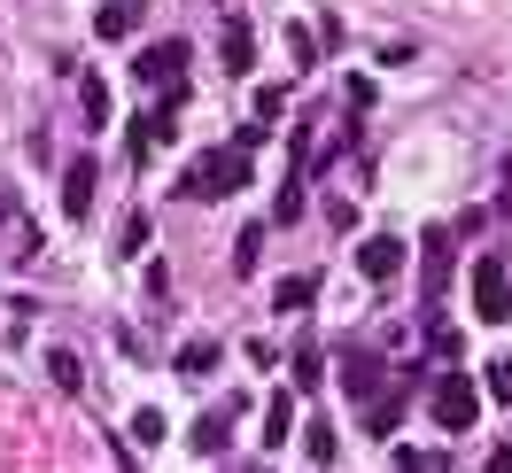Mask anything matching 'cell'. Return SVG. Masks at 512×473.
I'll return each mask as SVG.
<instances>
[{
  "instance_id": "6da1fadb",
  "label": "cell",
  "mask_w": 512,
  "mask_h": 473,
  "mask_svg": "<svg viewBox=\"0 0 512 473\" xmlns=\"http://www.w3.org/2000/svg\"><path fill=\"white\" fill-rule=\"evenodd\" d=\"M233 187H249V156H241L233 140H225V148H210V156L179 179V194H187V202H202V194H233Z\"/></svg>"
},
{
  "instance_id": "7a4b0ae2",
  "label": "cell",
  "mask_w": 512,
  "mask_h": 473,
  "mask_svg": "<svg viewBox=\"0 0 512 473\" xmlns=\"http://www.w3.org/2000/svg\"><path fill=\"white\" fill-rule=\"evenodd\" d=\"M132 78H140V86H156V94H163V117H171V109L187 101V86H179V78H187V39H163V47H148V55L132 63Z\"/></svg>"
},
{
  "instance_id": "3957f363",
  "label": "cell",
  "mask_w": 512,
  "mask_h": 473,
  "mask_svg": "<svg viewBox=\"0 0 512 473\" xmlns=\"http://www.w3.org/2000/svg\"><path fill=\"white\" fill-rule=\"evenodd\" d=\"M427 411H435L443 435H466V427L481 419V388L466 373H443V380H435V396H427Z\"/></svg>"
},
{
  "instance_id": "277c9868",
  "label": "cell",
  "mask_w": 512,
  "mask_h": 473,
  "mask_svg": "<svg viewBox=\"0 0 512 473\" xmlns=\"http://www.w3.org/2000/svg\"><path fill=\"white\" fill-rule=\"evenodd\" d=\"M474 318L481 326H505L512 318V264H497V256L474 264Z\"/></svg>"
},
{
  "instance_id": "5b68a950",
  "label": "cell",
  "mask_w": 512,
  "mask_h": 473,
  "mask_svg": "<svg viewBox=\"0 0 512 473\" xmlns=\"http://www.w3.org/2000/svg\"><path fill=\"white\" fill-rule=\"evenodd\" d=\"M241 411H249V396H225L218 411H202V419H194V427H187L194 458H218L225 442H233V419H241Z\"/></svg>"
},
{
  "instance_id": "8992f818",
  "label": "cell",
  "mask_w": 512,
  "mask_h": 473,
  "mask_svg": "<svg viewBox=\"0 0 512 473\" xmlns=\"http://www.w3.org/2000/svg\"><path fill=\"white\" fill-rule=\"evenodd\" d=\"M419 264H427V272H419V287H427V303H435V295L450 287V264H458V249H450V225H427V233H419Z\"/></svg>"
},
{
  "instance_id": "52a82bcc",
  "label": "cell",
  "mask_w": 512,
  "mask_h": 473,
  "mask_svg": "<svg viewBox=\"0 0 512 473\" xmlns=\"http://www.w3.org/2000/svg\"><path fill=\"white\" fill-rule=\"evenodd\" d=\"M381 380H388V365H381V349H342V388L350 396H381Z\"/></svg>"
},
{
  "instance_id": "ba28073f",
  "label": "cell",
  "mask_w": 512,
  "mask_h": 473,
  "mask_svg": "<svg viewBox=\"0 0 512 473\" xmlns=\"http://www.w3.org/2000/svg\"><path fill=\"white\" fill-rule=\"evenodd\" d=\"M396 264H404V241H396V233L357 241V272H365V280H396Z\"/></svg>"
},
{
  "instance_id": "9c48e42d",
  "label": "cell",
  "mask_w": 512,
  "mask_h": 473,
  "mask_svg": "<svg viewBox=\"0 0 512 473\" xmlns=\"http://www.w3.org/2000/svg\"><path fill=\"white\" fill-rule=\"evenodd\" d=\"M94 179H101L94 156H78V163L63 171V210H70V218H94Z\"/></svg>"
},
{
  "instance_id": "30bf717a",
  "label": "cell",
  "mask_w": 512,
  "mask_h": 473,
  "mask_svg": "<svg viewBox=\"0 0 512 473\" xmlns=\"http://www.w3.org/2000/svg\"><path fill=\"white\" fill-rule=\"evenodd\" d=\"M404 404H412V380H404V388H381V404H365V435H396Z\"/></svg>"
},
{
  "instance_id": "8fae6325",
  "label": "cell",
  "mask_w": 512,
  "mask_h": 473,
  "mask_svg": "<svg viewBox=\"0 0 512 473\" xmlns=\"http://www.w3.org/2000/svg\"><path fill=\"white\" fill-rule=\"evenodd\" d=\"M218 63L233 70V78H249V63H256V32H249V24H225V47H218Z\"/></svg>"
},
{
  "instance_id": "7c38bea8",
  "label": "cell",
  "mask_w": 512,
  "mask_h": 473,
  "mask_svg": "<svg viewBox=\"0 0 512 473\" xmlns=\"http://www.w3.org/2000/svg\"><path fill=\"white\" fill-rule=\"evenodd\" d=\"M272 303H280V311H311V303H319V272H288V280L272 287Z\"/></svg>"
},
{
  "instance_id": "4fadbf2b",
  "label": "cell",
  "mask_w": 512,
  "mask_h": 473,
  "mask_svg": "<svg viewBox=\"0 0 512 473\" xmlns=\"http://www.w3.org/2000/svg\"><path fill=\"white\" fill-rule=\"evenodd\" d=\"M132 24H140V0H109V8L94 16L101 39H132Z\"/></svg>"
},
{
  "instance_id": "5bb4252c",
  "label": "cell",
  "mask_w": 512,
  "mask_h": 473,
  "mask_svg": "<svg viewBox=\"0 0 512 473\" xmlns=\"http://www.w3.org/2000/svg\"><path fill=\"white\" fill-rule=\"evenodd\" d=\"M288 435H295V396H272V411H264V442L280 450Z\"/></svg>"
},
{
  "instance_id": "9a60e30c",
  "label": "cell",
  "mask_w": 512,
  "mask_h": 473,
  "mask_svg": "<svg viewBox=\"0 0 512 473\" xmlns=\"http://www.w3.org/2000/svg\"><path fill=\"white\" fill-rule=\"evenodd\" d=\"M163 132H171V117H132V125H125V148H132V156H148Z\"/></svg>"
},
{
  "instance_id": "2e32d148",
  "label": "cell",
  "mask_w": 512,
  "mask_h": 473,
  "mask_svg": "<svg viewBox=\"0 0 512 473\" xmlns=\"http://www.w3.org/2000/svg\"><path fill=\"white\" fill-rule=\"evenodd\" d=\"M163 435H171V419H163L156 404H148V411H132V442H140V450H156Z\"/></svg>"
},
{
  "instance_id": "e0dca14e",
  "label": "cell",
  "mask_w": 512,
  "mask_h": 473,
  "mask_svg": "<svg viewBox=\"0 0 512 473\" xmlns=\"http://www.w3.org/2000/svg\"><path fill=\"white\" fill-rule=\"evenodd\" d=\"M264 264V225H241V241H233V272H256Z\"/></svg>"
},
{
  "instance_id": "ac0fdd59",
  "label": "cell",
  "mask_w": 512,
  "mask_h": 473,
  "mask_svg": "<svg viewBox=\"0 0 512 473\" xmlns=\"http://www.w3.org/2000/svg\"><path fill=\"white\" fill-rule=\"evenodd\" d=\"M303 458H311V466H334V427H326V419L303 427Z\"/></svg>"
},
{
  "instance_id": "d6986e66",
  "label": "cell",
  "mask_w": 512,
  "mask_h": 473,
  "mask_svg": "<svg viewBox=\"0 0 512 473\" xmlns=\"http://www.w3.org/2000/svg\"><path fill=\"white\" fill-rule=\"evenodd\" d=\"M210 365H218V342H210V334H194V342L179 349V373H210Z\"/></svg>"
},
{
  "instance_id": "ffe728a7",
  "label": "cell",
  "mask_w": 512,
  "mask_h": 473,
  "mask_svg": "<svg viewBox=\"0 0 512 473\" xmlns=\"http://www.w3.org/2000/svg\"><path fill=\"white\" fill-rule=\"evenodd\" d=\"M47 373H55V388H70V396L86 388V373H78V357H70V349H55V357H47Z\"/></svg>"
},
{
  "instance_id": "44dd1931",
  "label": "cell",
  "mask_w": 512,
  "mask_h": 473,
  "mask_svg": "<svg viewBox=\"0 0 512 473\" xmlns=\"http://www.w3.org/2000/svg\"><path fill=\"white\" fill-rule=\"evenodd\" d=\"M78 109H86V125H109V86H101V78H86V94H78Z\"/></svg>"
},
{
  "instance_id": "7402d4cb",
  "label": "cell",
  "mask_w": 512,
  "mask_h": 473,
  "mask_svg": "<svg viewBox=\"0 0 512 473\" xmlns=\"http://www.w3.org/2000/svg\"><path fill=\"white\" fill-rule=\"evenodd\" d=\"M427 349H435V357H458V326H450V318H427Z\"/></svg>"
},
{
  "instance_id": "603a6c76",
  "label": "cell",
  "mask_w": 512,
  "mask_h": 473,
  "mask_svg": "<svg viewBox=\"0 0 512 473\" xmlns=\"http://www.w3.org/2000/svg\"><path fill=\"white\" fill-rule=\"evenodd\" d=\"M288 55H295V70H311L319 63V39L303 32V24H288Z\"/></svg>"
},
{
  "instance_id": "cb8c5ba5",
  "label": "cell",
  "mask_w": 512,
  "mask_h": 473,
  "mask_svg": "<svg viewBox=\"0 0 512 473\" xmlns=\"http://www.w3.org/2000/svg\"><path fill=\"white\" fill-rule=\"evenodd\" d=\"M280 109H288V86H264V94H256V125H272Z\"/></svg>"
},
{
  "instance_id": "d4e9b609",
  "label": "cell",
  "mask_w": 512,
  "mask_h": 473,
  "mask_svg": "<svg viewBox=\"0 0 512 473\" xmlns=\"http://www.w3.org/2000/svg\"><path fill=\"white\" fill-rule=\"evenodd\" d=\"M489 388H497V396L512 404V357H497V365H489Z\"/></svg>"
},
{
  "instance_id": "484cf974",
  "label": "cell",
  "mask_w": 512,
  "mask_h": 473,
  "mask_svg": "<svg viewBox=\"0 0 512 473\" xmlns=\"http://www.w3.org/2000/svg\"><path fill=\"white\" fill-rule=\"evenodd\" d=\"M489 473H512V450H497V458H489Z\"/></svg>"
},
{
  "instance_id": "4316f807",
  "label": "cell",
  "mask_w": 512,
  "mask_h": 473,
  "mask_svg": "<svg viewBox=\"0 0 512 473\" xmlns=\"http://www.w3.org/2000/svg\"><path fill=\"white\" fill-rule=\"evenodd\" d=\"M0 218H8V194H0Z\"/></svg>"
}]
</instances>
